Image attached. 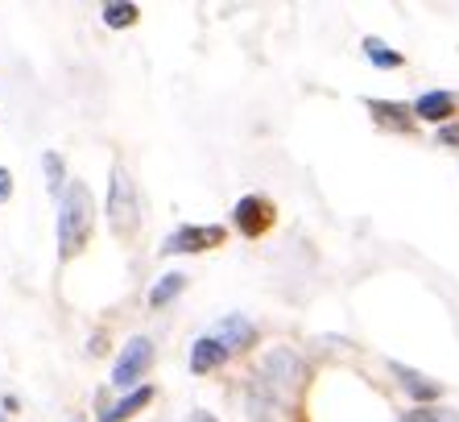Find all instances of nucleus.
Returning a JSON list of instances; mask_svg holds the SVG:
<instances>
[{"label":"nucleus","mask_w":459,"mask_h":422,"mask_svg":"<svg viewBox=\"0 0 459 422\" xmlns=\"http://www.w3.org/2000/svg\"><path fill=\"white\" fill-rule=\"evenodd\" d=\"M91 228H96V203H91L87 182L75 179L58 199V257L71 261L75 253H83Z\"/></svg>","instance_id":"f257e3e1"},{"label":"nucleus","mask_w":459,"mask_h":422,"mask_svg":"<svg viewBox=\"0 0 459 422\" xmlns=\"http://www.w3.org/2000/svg\"><path fill=\"white\" fill-rule=\"evenodd\" d=\"M108 224H112V233L120 241L137 233L141 224V203H137V187L128 179L125 166H112V187H108Z\"/></svg>","instance_id":"f03ea898"},{"label":"nucleus","mask_w":459,"mask_h":422,"mask_svg":"<svg viewBox=\"0 0 459 422\" xmlns=\"http://www.w3.org/2000/svg\"><path fill=\"white\" fill-rule=\"evenodd\" d=\"M261 381H265L273 393H286V390H299L302 381H307V365H302L299 352L290 348H273L261 365Z\"/></svg>","instance_id":"7ed1b4c3"},{"label":"nucleus","mask_w":459,"mask_h":422,"mask_svg":"<svg viewBox=\"0 0 459 422\" xmlns=\"http://www.w3.org/2000/svg\"><path fill=\"white\" fill-rule=\"evenodd\" d=\"M153 365V344L145 336H133L125 344V352H120V360L112 365V385L117 390H128V385H137L141 377H145V369Z\"/></svg>","instance_id":"20e7f679"},{"label":"nucleus","mask_w":459,"mask_h":422,"mask_svg":"<svg viewBox=\"0 0 459 422\" xmlns=\"http://www.w3.org/2000/svg\"><path fill=\"white\" fill-rule=\"evenodd\" d=\"M215 244H224V228H215V224H207V228L186 224V228H178L170 241L161 244V253H204V249H215Z\"/></svg>","instance_id":"39448f33"},{"label":"nucleus","mask_w":459,"mask_h":422,"mask_svg":"<svg viewBox=\"0 0 459 422\" xmlns=\"http://www.w3.org/2000/svg\"><path fill=\"white\" fill-rule=\"evenodd\" d=\"M232 220L245 236H265L269 224H273V203L261 199V195H245V199L232 207Z\"/></svg>","instance_id":"423d86ee"},{"label":"nucleus","mask_w":459,"mask_h":422,"mask_svg":"<svg viewBox=\"0 0 459 422\" xmlns=\"http://www.w3.org/2000/svg\"><path fill=\"white\" fill-rule=\"evenodd\" d=\"M389 373H394L397 385H402V390H406L414 401H422V406H430V401L443 393V385H438L435 377H427V373L410 369V365H397V360H394V365H389Z\"/></svg>","instance_id":"0eeeda50"},{"label":"nucleus","mask_w":459,"mask_h":422,"mask_svg":"<svg viewBox=\"0 0 459 422\" xmlns=\"http://www.w3.org/2000/svg\"><path fill=\"white\" fill-rule=\"evenodd\" d=\"M220 344H224L228 352H245V348H253V339H256V328L248 323V319H240V315H228L220 328L212 331Z\"/></svg>","instance_id":"6e6552de"},{"label":"nucleus","mask_w":459,"mask_h":422,"mask_svg":"<svg viewBox=\"0 0 459 422\" xmlns=\"http://www.w3.org/2000/svg\"><path fill=\"white\" fill-rule=\"evenodd\" d=\"M228 356V348L220 344L215 336H204V339H195V348H191V373H212L220 369Z\"/></svg>","instance_id":"1a4fd4ad"},{"label":"nucleus","mask_w":459,"mask_h":422,"mask_svg":"<svg viewBox=\"0 0 459 422\" xmlns=\"http://www.w3.org/2000/svg\"><path fill=\"white\" fill-rule=\"evenodd\" d=\"M414 112L422 120H447L451 112H455V95L451 92H427V95H418V104H414Z\"/></svg>","instance_id":"9d476101"},{"label":"nucleus","mask_w":459,"mask_h":422,"mask_svg":"<svg viewBox=\"0 0 459 422\" xmlns=\"http://www.w3.org/2000/svg\"><path fill=\"white\" fill-rule=\"evenodd\" d=\"M273 410H278V393L256 377L253 385H248V414H253V422H269L273 418Z\"/></svg>","instance_id":"9b49d317"},{"label":"nucleus","mask_w":459,"mask_h":422,"mask_svg":"<svg viewBox=\"0 0 459 422\" xmlns=\"http://www.w3.org/2000/svg\"><path fill=\"white\" fill-rule=\"evenodd\" d=\"M150 398H153V390L150 385H141L137 393H128L125 401H120V406H112V410L104 414V422H125V418H133V414L141 410V406H150Z\"/></svg>","instance_id":"f8f14e48"},{"label":"nucleus","mask_w":459,"mask_h":422,"mask_svg":"<svg viewBox=\"0 0 459 422\" xmlns=\"http://www.w3.org/2000/svg\"><path fill=\"white\" fill-rule=\"evenodd\" d=\"M141 17L137 4H128V0H112V4H104V25H112V30H128V25Z\"/></svg>","instance_id":"ddd939ff"},{"label":"nucleus","mask_w":459,"mask_h":422,"mask_svg":"<svg viewBox=\"0 0 459 422\" xmlns=\"http://www.w3.org/2000/svg\"><path fill=\"white\" fill-rule=\"evenodd\" d=\"M364 54H368V63H377L381 71H397V66H402V54L389 50L381 38H364Z\"/></svg>","instance_id":"4468645a"},{"label":"nucleus","mask_w":459,"mask_h":422,"mask_svg":"<svg viewBox=\"0 0 459 422\" xmlns=\"http://www.w3.org/2000/svg\"><path fill=\"white\" fill-rule=\"evenodd\" d=\"M182 286H186V277H182V274H166V277H158V286L150 290V306H166V303H174V298L182 295Z\"/></svg>","instance_id":"2eb2a0df"},{"label":"nucleus","mask_w":459,"mask_h":422,"mask_svg":"<svg viewBox=\"0 0 459 422\" xmlns=\"http://www.w3.org/2000/svg\"><path fill=\"white\" fill-rule=\"evenodd\" d=\"M397 422H459V414L447 410V406H414V410H406Z\"/></svg>","instance_id":"dca6fc26"},{"label":"nucleus","mask_w":459,"mask_h":422,"mask_svg":"<svg viewBox=\"0 0 459 422\" xmlns=\"http://www.w3.org/2000/svg\"><path fill=\"white\" fill-rule=\"evenodd\" d=\"M368 112H373L377 120H385V125L406 128V104H389V100H368Z\"/></svg>","instance_id":"f3484780"},{"label":"nucleus","mask_w":459,"mask_h":422,"mask_svg":"<svg viewBox=\"0 0 459 422\" xmlns=\"http://www.w3.org/2000/svg\"><path fill=\"white\" fill-rule=\"evenodd\" d=\"M46 179H50V190H58L63 187V158H58V154H46Z\"/></svg>","instance_id":"a211bd4d"},{"label":"nucleus","mask_w":459,"mask_h":422,"mask_svg":"<svg viewBox=\"0 0 459 422\" xmlns=\"http://www.w3.org/2000/svg\"><path fill=\"white\" fill-rule=\"evenodd\" d=\"M438 141L443 145H459V125H443L438 128Z\"/></svg>","instance_id":"6ab92c4d"},{"label":"nucleus","mask_w":459,"mask_h":422,"mask_svg":"<svg viewBox=\"0 0 459 422\" xmlns=\"http://www.w3.org/2000/svg\"><path fill=\"white\" fill-rule=\"evenodd\" d=\"M9 195H13V174H9L4 166H0V203L9 199Z\"/></svg>","instance_id":"aec40b11"},{"label":"nucleus","mask_w":459,"mask_h":422,"mask_svg":"<svg viewBox=\"0 0 459 422\" xmlns=\"http://www.w3.org/2000/svg\"><path fill=\"white\" fill-rule=\"evenodd\" d=\"M191 422H220V418H215V414H207V410H199Z\"/></svg>","instance_id":"412c9836"}]
</instances>
